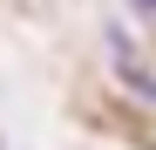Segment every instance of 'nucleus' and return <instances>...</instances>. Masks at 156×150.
<instances>
[{
    "label": "nucleus",
    "mask_w": 156,
    "mask_h": 150,
    "mask_svg": "<svg viewBox=\"0 0 156 150\" xmlns=\"http://www.w3.org/2000/svg\"><path fill=\"white\" fill-rule=\"evenodd\" d=\"M102 48H109V62H115V75H122V82H129V89H136L143 103L156 109V68L143 62V48H136V34H129L122 21H102Z\"/></svg>",
    "instance_id": "nucleus-1"
},
{
    "label": "nucleus",
    "mask_w": 156,
    "mask_h": 150,
    "mask_svg": "<svg viewBox=\"0 0 156 150\" xmlns=\"http://www.w3.org/2000/svg\"><path fill=\"white\" fill-rule=\"evenodd\" d=\"M129 7H143V14H156V0H129Z\"/></svg>",
    "instance_id": "nucleus-2"
}]
</instances>
